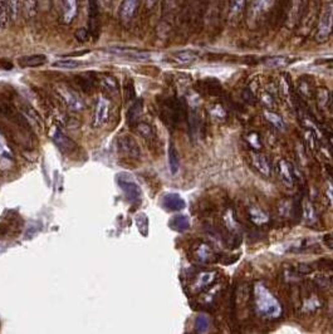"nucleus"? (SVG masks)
Listing matches in <instances>:
<instances>
[{"mask_svg":"<svg viewBox=\"0 0 333 334\" xmlns=\"http://www.w3.org/2000/svg\"><path fill=\"white\" fill-rule=\"evenodd\" d=\"M254 303L258 313L269 319H278L282 317V305L279 300L269 292L266 285L256 284L254 287Z\"/></svg>","mask_w":333,"mask_h":334,"instance_id":"f257e3e1","label":"nucleus"},{"mask_svg":"<svg viewBox=\"0 0 333 334\" xmlns=\"http://www.w3.org/2000/svg\"><path fill=\"white\" fill-rule=\"evenodd\" d=\"M333 30V3L329 2L324 5L323 12L318 22L316 33V40L318 43L326 42Z\"/></svg>","mask_w":333,"mask_h":334,"instance_id":"f03ea898","label":"nucleus"},{"mask_svg":"<svg viewBox=\"0 0 333 334\" xmlns=\"http://www.w3.org/2000/svg\"><path fill=\"white\" fill-rule=\"evenodd\" d=\"M117 182L120 189L132 204H136L141 200V189L137 182L128 174H120L117 176Z\"/></svg>","mask_w":333,"mask_h":334,"instance_id":"7ed1b4c3","label":"nucleus"},{"mask_svg":"<svg viewBox=\"0 0 333 334\" xmlns=\"http://www.w3.org/2000/svg\"><path fill=\"white\" fill-rule=\"evenodd\" d=\"M110 110H111V102L108 98L101 97L97 98L95 105V110H93L92 116V127L93 128H101L106 122L108 121L110 117Z\"/></svg>","mask_w":333,"mask_h":334,"instance_id":"20e7f679","label":"nucleus"},{"mask_svg":"<svg viewBox=\"0 0 333 334\" xmlns=\"http://www.w3.org/2000/svg\"><path fill=\"white\" fill-rule=\"evenodd\" d=\"M193 258L199 264H211L216 262V254L213 247L204 241L196 242L193 246Z\"/></svg>","mask_w":333,"mask_h":334,"instance_id":"39448f33","label":"nucleus"},{"mask_svg":"<svg viewBox=\"0 0 333 334\" xmlns=\"http://www.w3.org/2000/svg\"><path fill=\"white\" fill-rule=\"evenodd\" d=\"M50 137H52L53 142L58 146L60 151L65 153H73L75 150H77V145L74 143V141L72 138L68 137L62 130L59 128L54 127L50 132Z\"/></svg>","mask_w":333,"mask_h":334,"instance_id":"423d86ee","label":"nucleus"},{"mask_svg":"<svg viewBox=\"0 0 333 334\" xmlns=\"http://www.w3.org/2000/svg\"><path fill=\"white\" fill-rule=\"evenodd\" d=\"M88 32L95 40L100 35V12L97 0H88Z\"/></svg>","mask_w":333,"mask_h":334,"instance_id":"0eeeda50","label":"nucleus"},{"mask_svg":"<svg viewBox=\"0 0 333 334\" xmlns=\"http://www.w3.org/2000/svg\"><path fill=\"white\" fill-rule=\"evenodd\" d=\"M118 150L128 157L138 158L141 156L140 146L135 138L128 135H123L118 138Z\"/></svg>","mask_w":333,"mask_h":334,"instance_id":"6e6552de","label":"nucleus"},{"mask_svg":"<svg viewBox=\"0 0 333 334\" xmlns=\"http://www.w3.org/2000/svg\"><path fill=\"white\" fill-rule=\"evenodd\" d=\"M59 93L60 96H62L63 101L65 102V105H67L70 110L82 111L83 108H85V103H83L82 98L73 90H70V88L68 87H60Z\"/></svg>","mask_w":333,"mask_h":334,"instance_id":"1a4fd4ad","label":"nucleus"},{"mask_svg":"<svg viewBox=\"0 0 333 334\" xmlns=\"http://www.w3.org/2000/svg\"><path fill=\"white\" fill-rule=\"evenodd\" d=\"M216 279V273L215 272H203L200 274L196 275L195 280H194L193 285H191V290L194 294L204 292L206 288L210 287Z\"/></svg>","mask_w":333,"mask_h":334,"instance_id":"9d476101","label":"nucleus"},{"mask_svg":"<svg viewBox=\"0 0 333 334\" xmlns=\"http://www.w3.org/2000/svg\"><path fill=\"white\" fill-rule=\"evenodd\" d=\"M111 53L113 54L121 55V57H126L130 58V59H135V60H147L150 58V54L146 52H141V50L137 49H132V48H110Z\"/></svg>","mask_w":333,"mask_h":334,"instance_id":"9b49d317","label":"nucleus"},{"mask_svg":"<svg viewBox=\"0 0 333 334\" xmlns=\"http://www.w3.org/2000/svg\"><path fill=\"white\" fill-rule=\"evenodd\" d=\"M279 176H281L283 184L288 187H292L294 184V170L292 163L287 160H281L278 163Z\"/></svg>","mask_w":333,"mask_h":334,"instance_id":"f8f14e48","label":"nucleus"},{"mask_svg":"<svg viewBox=\"0 0 333 334\" xmlns=\"http://www.w3.org/2000/svg\"><path fill=\"white\" fill-rule=\"evenodd\" d=\"M162 205L170 211H180L186 206V202L179 194H168L163 196Z\"/></svg>","mask_w":333,"mask_h":334,"instance_id":"ddd939ff","label":"nucleus"},{"mask_svg":"<svg viewBox=\"0 0 333 334\" xmlns=\"http://www.w3.org/2000/svg\"><path fill=\"white\" fill-rule=\"evenodd\" d=\"M252 161H253V166L258 170V172L263 176L269 177L272 175V166L267 156L262 155V153H253L252 156Z\"/></svg>","mask_w":333,"mask_h":334,"instance_id":"4468645a","label":"nucleus"},{"mask_svg":"<svg viewBox=\"0 0 333 334\" xmlns=\"http://www.w3.org/2000/svg\"><path fill=\"white\" fill-rule=\"evenodd\" d=\"M23 117H24V120L29 123L30 127L35 128L37 131L43 130L42 118L39 117V115H38L30 106L25 105V107L23 108Z\"/></svg>","mask_w":333,"mask_h":334,"instance_id":"2eb2a0df","label":"nucleus"},{"mask_svg":"<svg viewBox=\"0 0 333 334\" xmlns=\"http://www.w3.org/2000/svg\"><path fill=\"white\" fill-rule=\"evenodd\" d=\"M13 162V152L10 147L8 146L7 141L0 135V169L7 170L9 169Z\"/></svg>","mask_w":333,"mask_h":334,"instance_id":"dca6fc26","label":"nucleus"},{"mask_svg":"<svg viewBox=\"0 0 333 334\" xmlns=\"http://www.w3.org/2000/svg\"><path fill=\"white\" fill-rule=\"evenodd\" d=\"M140 0H123L121 7V18L123 22H130L136 15Z\"/></svg>","mask_w":333,"mask_h":334,"instance_id":"f3484780","label":"nucleus"},{"mask_svg":"<svg viewBox=\"0 0 333 334\" xmlns=\"http://www.w3.org/2000/svg\"><path fill=\"white\" fill-rule=\"evenodd\" d=\"M63 20L65 24H70L78 12V2L77 0H63Z\"/></svg>","mask_w":333,"mask_h":334,"instance_id":"a211bd4d","label":"nucleus"},{"mask_svg":"<svg viewBox=\"0 0 333 334\" xmlns=\"http://www.w3.org/2000/svg\"><path fill=\"white\" fill-rule=\"evenodd\" d=\"M246 0H231L230 5H229V22L234 23L238 22L241 18L244 12V8H245Z\"/></svg>","mask_w":333,"mask_h":334,"instance_id":"6ab92c4d","label":"nucleus"},{"mask_svg":"<svg viewBox=\"0 0 333 334\" xmlns=\"http://www.w3.org/2000/svg\"><path fill=\"white\" fill-rule=\"evenodd\" d=\"M19 64L24 68H34V67H40V65L44 64L47 62V57L44 54H33V55H27V57L20 58Z\"/></svg>","mask_w":333,"mask_h":334,"instance_id":"aec40b11","label":"nucleus"},{"mask_svg":"<svg viewBox=\"0 0 333 334\" xmlns=\"http://www.w3.org/2000/svg\"><path fill=\"white\" fill-rule=\"evenodd\" d=\"M170 227L178 232L188 231L190 229V219L186 215H178L170 220Z\"/></svg>","mask_w":333,"mask_h":334,"instance_id":"412c9836","label":"nucleus"},{"mask_svg":"<svg viewBox=\"0 0 333 334\" xmlns=\"http://www.w3.org/2000/svg\"><path fill=\"white\" fill-rule=\"evenodd\" d=\"M249 219L253 224L256 225H263L266 222H268L269 216L267 215V212H264L263 210H261L259 207L252 206L249 207Z\"/></svg>","mask_w":333,"mask_h":334,"instance_id":"4be33fe9","label":"nucleus"},{"mask_svg":"<svg viewBox=\"0 0 333 334\" xmlns=\"http://www.w3.org/2000/svg\"><path fill=\"white\" fill-rule=\"evenodd\" d=\"M141 115H142V101L137 100L132 106H131L130 110H128L127 112L128 123H131V125H137Z\"/></svg>","mask_w":333,"mask_h":334,"instance_id":"5701e85b","label":"nucleus"},{"mask_svg":"<svg viewBox=\"0 0 333 334\" xmlns=\"http://www.w3.org/2000/svg\"><path fill=\"white\" fill-rule=\"evenodd\" d=\"M302 216H303L304 221L307 224H313V222L317 221V214L316 210H314V206L312 205V202L309 200H304L303 205H302Z\"/></svg>","mask_w":333,"mask_h":334,"instance_id":"b1692460","label":"nucleus"},{"mask_svg":"<svg viewBox=\"0 0 333 334\" xmlns=\"http://www.w3.org/2000/svg\"><path fill=\"white\" fill-rule=\"evenodd\" d=\"M264 118H266L274 128H277V130H286V123H284L283 118H282L278 113L272 112V111H264Z\"/></svg>","mask_w":333,"mask_h":334,"instance_id":"393cba45","label":"nucleus"},{"mask_svg":"<svg viewBox=\"0 0 333 334\" xmlns=\"http://www.w3.org/2000/svg\"><path fill=\"white\" fill-rule=\"evenodd\" d=\"M169 166H170V171L173 175H175L180 167L179 153L174 143H170V147H169Z\"/></svg>","mask_w":333,"mask_h":334,"instance_id":"a878e982","label":"nucleus"},{"mask_svg":"<svg viewBox=\"0 0 333 334\" xmlns=\"http://www.w3.org/2000/svg\"><path fill=\"white\" fill-rule=\"evenodd\" d=\"M174 59L178 63H181V64H189V63L195 62L198 59V55L191 50H181V52L174 54Z\"/></svg>","mask_w":333,"mask_h":334,"instance_id":"bb28decb","label":"nucleus"},{"mask_svg":"<svg viewBox=\"0 0 333 334\" xmlns=\"http://www.w3.org/2000/svg\"><path fill=\"white\" fill-rule=\"evenodd\" d=\"M10 12L8 0H0V29H5L10 22Z\"/></svg>","mask_w":333,"mask_h":334,"instance_id":"cd10ccee","label":"nucleus"},{"mask_svg":"<svg viewBox=\"0 0 333 334\" xmlns=\"http://www.w3.org/2000/svg\"><path fill=\"white\" fill-rule=\"evenodd\" d=\"M136 226H137L138 231L142 236H147L148 235V217L145 212H140V214L136 215L135 217Z\"/></svg>","mask_w":333,"mask_h":334,"instance_id":"c85d7f7f","label":"nucleus"},{"mask_svg":"<svg viewBox=\"0 0 333 334\" xmlns=\"http://www.w3.org/2000/svg\"><path fill=\"white\" fill-rule=\"evenodd\" d=\"M136 132H137L141 137L145 138V140H151V138H153V136H155L152 126L146 122L137 123V125H136Z\"/></svg>","mask_w":333,"mask_h":334,"instance_id":"c756f323","label":"nucleus"},{"mask_svg":"<svg viewBox=\"0 0 333 334\" xmlns=\"http://www.w3.org/2000/svg\"><path fill=\"white\" fill-rule=\"evenodd\" d=\"M209 112H210L211 117L215 121H218V122H224V121H226V117H228V113H226L225 108L221 105H214L213 107L209 110Z\"/></svg>","mask_w":333,"mask_h":334,"instance_id":"7c9ffc66","label":"nucleus"},{"mask_svg":"<svg viewBox=\"0 0 333 334\" xmlns=\"http://www.w3.org/2000/svg\"><path fill=\"white\" fill-rule=\"evenodd\" d=\"M80 65V62L74 59H60L53 63V67L59 68V69H75Z\"/></svg>","mask_w":333,"mask_h":334,"instance_id":"2f4dec72","label":"nucleus"},{"mask_svg":"<svg viewBox=\"0 0 333 334\" xmlns=\"http://www.w3.org/2000/svg\"><path fill=\"white\" fill-rule=\"evenodd\" d=\"M102 85L105 87V90L107 91L111 95H116L118 92V83L112 75H106L102 79Z\"/></svg>","mask_w":333,"mask_h":334,"instance_id":"473e14b6","label":"nucleus"},{"mask_svg":"<svg viewBox=\"0 0 333 334\" xmlns=\"http://www.w3.org/2000/svg\"><path fill=\"white\" fill-rule=\"evenodd\" d=\"M288 63L289 60L284 57H272V58H267V59L264 60V64H266L267 67L271 68L284 67V65H287Z\"/></svg>","mask_w":333,"mask_h":334,"instance_id":"72a5a7b5","label":"nucleus"},{"mask_svg":"<svg viewBox=\"0 0 333 334\" xmlns=\"http://www.w3.org/2000/svg\"><path fill=\"white\" fill-rule=\"evenodd\" d=\"M23 10L27 18H32L37 14V0H24Z\"/></svg>","mask_w":333,"mask_h":334,"instance_id":"f704fd0d","label":"nucleus"},{"mask_svg":"<svg viewBox=\"0 0 333 334\" xmlns=\"http://www.w3.org/2000/svg\"><path fill=\"white\" fill-rule=\"evenodd\" d=\"M261 101L263 102V105L268 108L276 107V105H277L276 100H274L273 93L268 92V91H264V92L261 93Z\"/></svg>","mask_w":333,"mask_h":334,"instance_id":"c9c22d12","label":"nucleus"},{"mask_svg":"<svg viewBox=\"0 0 333 334\" xmlns=\"http://www.w3.org/2000/svg\"><path fill=\"white\" fill-rule=\"evenodd\" d=\"M195 329L198 333H204L209 329V319L205 315H200L195 320Z\"/></svg>","mask_w":333,"mask_h":334,"instance_id":"e433bc0d","label":"nucleus"},{"mask_svg":"<svg viewBox=\"0 0 333 334\" xmlns=\"http://www.w3.org/2000/svg\"><path fill=\"white\" fill-rule=\"evenodd\" d=\"M329 100V93L326 88H318L317 90V103L319 107H326Z\"/></svg>","mask_w":333,"mask_h":334,"instance_id":"4c0bfd02","label":"nucleus"},{"mask_svg":"<svg viewBox=\"0 0 333 334\" xmlns=\"http://www.w3.org/2000/svg\"><path fill=\"white\" fill-rule=\"evenodd\" d=\"M8 5H9L10 19L15 20L18 18V15H19V12H20L19 0H8Z\"/></svg>","mask_w":333,"mask_h":334,"instance_id":"58836bf2","label":"nucleus"},{"mask_svg":"<svg viewBox=\"0 0 333 334\" xmlns=\"http://www.w3.org/2000/svg\"><path fill=\"white\" fill-rule=\"evenodd\" d=\"M246 141H248L249 145H251L253 148H256V150H259V148L262 147L261 137H259V135L257 132L249 133V135L246 136Z\"/></svg>","mask_w":333,"mask_h":334,"instance_id":"ea45409f","label":"nucleus"},{"mask_svg":"<svg viewBox=\"0 0 333 334\" xmlns=\"http://www.w3.org/2000/svg\"><path fill=\"white\" fill-rule=\"evenodd\" d=\"M281 93L283 95V97H289V93H291V86H289V80L287 77H283L281 80Z\"/></svg>","mask_w":333,"mask_h":334,"instance_id":"a19ab883","label":"nucleus"},{"mask_svg":"<svg viewBox=\"0 0 333 334\" xmlns=\"http://www.w3.org/2000/svg\"><path fill=\"white\" fill-rule=\"evenodd\" d=\"M90 37H91L90 32H88L87 29H83V28L82 29H78L77 32H75V39L80 43L87 42V40L90 39Z\"/></svg>","mask_w":333,"mask_h":334,"instance_id":"79ce46f5","label":"nucleus"},{"mask_svg":"<svg viewBox=\"0 0 333 334\" xmlns=\"http://www.w3.org/2000/svg\"><path fill=\"white\" fill-rule=\"evenodd\" d=\"M322 241H323V244L326 245L328 249L333 250V234L323 235V237H322Z\"/></svg>","mask_w":333,"mask_h":334,"instance_id":"37998d69","label":"nucleus"},{"mask_svg":"<svg viewBox=\"0 0 333 334\" xmlns=\"http://www.w3.org/2000/svg\"><path fill=\"white\" fill-rule=\"evenodd\" d=\"M326 194H327V197H328L329 202H331V205L333 206V182H327V186H326Z\"/></svg>","mask_w":333,"mask_h":334,"instance_id":"c03bdc74","label":"nucleus"},{"mask_svg":"<svg viewBox=\"0 0 333 334\" xmlns=\"http://www.w3.org/2000/svg\"><path fill=\"white\" fill-rule=\"evenodd\" d=\"M308 267V264H299L298 267V272L301 273V274H309V273H312V268H307Z\"/></svg>","mask_w":333,"mask_h":334,"instance_id":"a18cd8bd","label":"nucleus"},{"mask_svg":"<svg viewBox=\"0 0 333 334\" xmlns=\"http://www.w3.org/2000/svg\"><path fill=\"white\" fill-rule=\"evenodd\" d=\"M258 2V5H261V7H264V5L267 4V3L269 2V0H257Z\"/></svg>","mask_w":333,"mask_h":334,"instance_id":"49530a36","label":"nucleus"},{"mask_svg":"<svg viewBox=\"0 0 333 334\" xmlns=\"http://www.w3.org/2000/svg\"><path fill=\"white\" fill-rule=\"evenodd\" d=\"M145 2H146V4H147V7L150 8V7H152L153 3H155V0H145Z\"/></svg>","mask_w":333,"mask_h":334,"instance_id":"de8ad7c7","label":"nucleus"},{"mask_svg":"<svg viewBox=\"0 0 333 334\" xmlns=\"http://www.w3.org/2000/svg\"><path fill=\"white\" fill-rule=\"evenodd\" d=\"M328 141H329V143H331V146L333 148V135H328Z\"/></svg>","mask_w":333,"mask_h":334,"instance_id":"09e8293b","label":"nucleus"},{"mask_svg":"<svg viewBox=\"0 0 333 334\" xmlns=\"http://www.w3.org/2000/svg\"><path fill=\"white\" fill-rule=\"evenodd\" d=\"M331 105H332V110H333V93L331 95Z\"/></svg>","mask_w":333,"mask_h":334,"instance_id":"8fccbe9b","label":"nucleus"}]
</instances>
